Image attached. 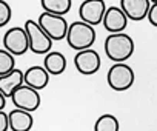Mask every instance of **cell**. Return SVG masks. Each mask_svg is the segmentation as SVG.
I'll return each mask as SVG.
<instances>
[{"label": "cell", "instance_id": "1", "mask_svg": "<svg viewBox=\"0 0 157 131\" xmlns=\"http://www.w3.org/2000/svg\"><path fill=\"white\" fill-rule=\"evenodd\" d=\"M134 52V40L125 33H113L105 40V54L113 62H125Z\"/></svg>", "mask_w": 157, "mask_h": 131}, {"label": "cell", "instance_id": "2", "mask_svg": "<svg viewBox=\"0 0 157 131\" xmlns=\"http://www.w3.org/2000/svg\"><path fill=\"white\" fill-rule=\"evenodd\" d=\"M66 42L75 51L91 48L93 43L96 42V29L93 25H90L83 20L72 22L68 28Z\"/></svg>", "mask_w": 157, "mask_h": 131}, {"label": "cell", "instance_id": "3", "mask_svg": "<svg viewBox=\"0 0 157 131\" xmlns=\"http://www.w3.org/2000/svg\"><path fill=\"white\" fill-rule=\"evenodd\" d=\"M134 71L125 62H114V65L108 70L106 80L111 90L114 91H126L134 83Z\"/></svg>", "mask_w": 157, "mask_h": 131}, {"label": "cell", "instance_id": "4", "mask_svg": "<svg viewBox=\"0 0 157 131\" xmlns=\"http://www.w3.org/2000/svg\"><path fill=\"white\" fill-rule=\"evenodd\" d=\"M39 25L43 28V31L54 40V42H60L63 39H66V34H68V22L63 16L60 14H54V13H48V11H43L39 19H37Z\"/></svg>", "mask_w": 157, "mask_h": 131}, {"label": "cell", "instance_id": "5", "mask_svg": "<svg viewBox=\"0 0 157 131\" xmlns=\"http://www.w3.org/2000/svg\"><path fill=\"white\" fill-rule=\"evenodd\" d=\"M25 29L29 37V49L34 54H48L52 48V39L43 31V28L39 25V22L26 20Z\"/></svg>", "mask_w": 157, "mask_h": 131}, {"label": "cell", "instance_id": "6", "mask_svg": "<svg viewBox=\"0 0 157 131\" xmlns=\"http://www.w3.org/2000/svg\"><path fill=\"white\" fill-rule=\"evenodd\" d=\"M3 48H6L14 56H23L29 49V37L25 28L14 26L8 29L3 36Z\"/></svg>", "mask_w": 157, "mask_h": 131}, {"label": "cell", "instance_id": "7", "mask_svg": "<svg viewBox=\"0 0 157 131\" xmlns=\"http://www.w3.org/2000/svg\"><path fill=\"white\" fill-rule=\"evenodd\" d=\"M11 100L17 108H23V110H28L31 113L36 111L40 106V102H42L39 90H36V88H33L26 83H23V85H20L19 88L14 90Z\"/></svg>", "mask_w": 157, "mask_h": 131}, {"label": "cell", "instance_id": "8", "mask_svg": "<svg viewBox=\"0 0 157 131\" xmlns=\"http://www.w3.org/2000/svg\"><path fill=\"white\" fill-rule=\"evenodd\" d=\"M106 10L108 6L105 3V0H83L80 8H78V17H80V20L93 26H97L103 23Z\"/></svg>", "mask_w": 157, "mask_h": 131}, {"label": "cell", "instance_id": "9", "mask_svg": "<svg viewBox=\"0 0 157 131\" xmlns=\"http://www.w3.org/2000/svg\"><path fill=\"white\" fill-rule=\"evenodd\" d=\"M74 65H75L77 71L80 74L91 76V74H94L100 70L102 60H100V56H99L97 51L86 48V49L77 51V54L74 57Z\"/></svg>", "mask_w": 157, "mask_h": 131}, {"label": "cell", "instance_id": "10", "mask_svg": "<svg viewBox=\"0 0 157 131\" xmlns=\"http://www.w3.org/2000/svg\"><path fill=\"white\" fill-rule=\"evenodd\" d=\"M126 25H128V16L122 10V6H109L106 10L105 17H103V26L109 34L123 33Z\"/></svg>", "mask_w": 157, "mask_h": 131}, {"label": "cell", "instance_id": "11", "mask_svg": "<svg viewBox=\"0 0 157 131\" xmlns=\"http://www.w3.org/2000/svg\"><path fill=\"white\" fill-rule=\"evenodd\" d=\"M152 2L151 0H120V6L129 20L140 22L148 17Z\"/></svg>", "mask_w": 157, "mask_h": 131}, {"label": "cell", "instance_id": "12", "mask_svg": "<svg viewBox=\"0 0 157 131\" xmlns=\"http://www.w3.org/2000/svg\"><path fill=\"white\" fill-rule=\"evenodd\" d=\"M34 119L31 116V111L17 108L10 113V128L13 131H29L33 128Z\"/></svg>", "mask_w": 157, "mask_h": 131}, {"label": "cell", "instance_id": "13", "mask_svg": "<svg viewBox=\"0 0 157 131\" xmlns=\"http://www.w3.org/2000/svg\"><path fill=\"white\" fill-rule=\"evenodd\" d=\"M49 76L51 74L45 67H31L25 71V83L40 91L48 85Z\"/></svg>", "mask_w": 157, "mask_h": 131}, {"label": "cell", "instance_id": "14", "mask_svg": "<svg viewBox=\"0 0 157 131\" xmlns=\"http://www.w3.org/2000/svg\"><path fill=\"white\" fill-rule=\"evenodd\" d=\"M23 83H25V73L17 70V68L5 76H0V91L3 94H6L8 97H11L14 90Z\"/></svg>", "mask_w": 157, "mask_h": 131}, {"label": "cell", "instance_id": "15", "mask_svg": "<svg viewBox=\"0 0 157 131\" xmlns=\"http://www.w3.org/2000/svg\"><path fill=\"white\" fill-rule=\"evenodd\" d=\"M43 67L49 71L51 76L63 74L65 70H66V57L62 52H59V51H49L45 56Z\"/></svg>", "mask_w": 157, "mask_h": 131}, {"label": "cell", "instance_id": "16", "mask_svg": "<svg viewBox=\"0 0 157 131\" xmlns=\"http://www.w3.org/2000/svg\"><path fill=\"white\" fill-rule=\"evenodd\" d=\"M40 5H42L43 11L65 16L71 10L72 0H40Z\"/></svg>", "mask_w": 157, "mask_h": 131}, {"label": "cell", "instance_id": "17", "mask_svg": "<svg viewBox=\"0 0 157 131\" xmlns=\"http://www.w3.org/2000/svg\"><path fill=\"white\" fill-rule=\"evenodd\" d=\"M119 129H120L119 120L113 114H103L94 123V131H119Z\"/></svg>", "mask_w": 157, "mask_h": 131}, {"label": "cell", "instance_id": "18", "mask_svg": "<svg viewBox=\"0 0 157 131\" xmlns=\"http://www.w3.org/2000/svg\"><path fill=\"white\" fill-rule=\"evenodd\" d=\"M13 70H16L14 54L10 52L6 48L0 49V76H5V74L11 73Z\"/></svg>", "mask_w": 157, "mask_h": 131}, {"label": "cell", "instance_id": "19", "mask_svg": "<svg viewBox=\"0 0 157 131\" xmlns=\"http://www.w3.org/2000/svg\"><path fill=\"white\" fill-rule=\"evenodd\" d=\"M11 16H13L11 6L5 2V0H2V2H0V26L3 28L11 20Z\"/></svg>", "mask_w": 157, "mask_h": 131}, {"label": "cell", "instance_id": "20", "mask_svg": "<svg viewBox=\"0 0 157 131\" xmlns=\"http://www.w3.org/2000/svg\"><path fill=\"white\" fill-rule=\"evenodd\" d=\"M10 128V114H6L3 110H0V131H6Z\"/></svg>", "mask_w": 157, "mask_h": 131}, {"label": "cell", "instance_id": "21", "mask_svg": "<svg viewBox=\"0 0 157 131\" xmlns=\"http://www.w3.org/2000/svg\"><path fill=\"white\" fill-rule=\"evenodd\" d=\"M146 19L149 20V23H151L152 26L157 28V3H152V5H151V10H149Z\"/></svg>", "mask_w": 157, "mask_h": 131}, {"label": "cell", "instance_id": "22", "mask_svg": "<svg viewBox=\"0 0 157 131\" xmlns=\"http://www.w3.org/2000/svg\"><path fill=\"white\" fill-rule=\"evenodd\" d=\"M6 94H3L2 91H0V110H5V105H6Z\"/></svg>", "mask_w": 157, "mask_h": 131}, {"label": "cell", "instance_id": "23", "mask_svg": "<svg viewBox=\"0 0 157 131\" xmlns=\"http://www.w3.org/2000/svg\"><path fill=\"white\" fill-rule=\"evenodd\" d=\"M151 2H152V3H157V0H151Z\"/></svg>", "mask_w": 157, "mask_h": 131}]
</instances>
